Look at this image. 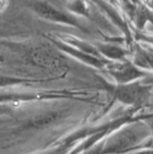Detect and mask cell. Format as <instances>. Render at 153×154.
<instances>
[{
  "label": "cell",
  "mask_w": 153,
  "mask_h": 154,
  "mask_svg": "<svg viewBox=\"0 0 153 154\" xmlns=\"http://www.w3.org/2000/svg\"><path fill=\"white\" fill-rule=\"evenodd\" d=\"M4 4H5V0H0V9L4 7Z\"/></svg>",
  "instance_id": "cell-1"
}]
</instances>
